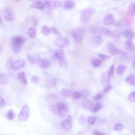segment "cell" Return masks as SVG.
<instances>
[{
    "instance_id": "1f68e13d",
    "label": "cell",
    "mask_w": 135,
    "mask_h": 135,
    "mask_svg": "<svg viewBox=\"0 0 135 135\" xmlns=\"http://www.w3.org/2000/svg\"><path fill=\"white\" fill-rule=\"evenodd\" d=\"M102 107V104L98 102L91 109V111L92 112H97L98 111H99Z\"/></svg>"
},
{
    "instance_id": "ac0fdd59",
    "label": "cell",
    "mask_w": 135,
    "mask_h": 135,
    "mask_svg": "<svg viewBox=\"0 0 135 135\" xmlns=\"http://www.w3.org/2000/svg\"><path fill=\"white\" fill-rule=\"evenodd\" d=\"M75 3L72 1H65L63 4V8L67 10H71L73 9L75 7Z\"/></svg>"
},
{
    "instance_id": "d4e9b609",
    "label": "cell",
    "mask_w": 135,
    "mask_h": 135,
    "mask_svg": "<svg viewBox=\"0 0 135 135\" xmlns=\"http://www.w3.org/2000/svg\"><path fill=\"white\" fill-rule=\"evenodd\" d=\"M91 63L92 66L94 68H98L100 67L102 65V61L99 60V59H96L94 58L91 59Z\"/></svg>"
},
{
    "instance_id": "ffe728a7",
    "label": "cell",
    "mask_w": 135,
    "mask_h": 135,
    "mask_svg": "<svg viewBox=\"0 0 135 135\" xmlns=\"http://www.w3.org/2000/svg\"><path fill=\"white\" fill-rule=\"evenodd\" d=\"M17 78H18V80L20 81V82L22 84H23V85H27V79L26 78V74L24 72H20L18 74Z\"/></svg>"
},
{
    "instance_id": "44dd1931",
    "label": "cell",
    "mask_w": 135,
    "mask_h": 135,
    "mask_svg": "<svg viewBox=\"0 0 135 135\" xmlns=\"http://www.w3.org/2000/svg\"><path fill=\"white\" fill-rule=\"evenodd\" d=\"M30 7L36 8L39 9H44L45 8L43 3L40 1H37L32 3L30 5Z\"/></svg>"
},
{
    "instance_id": "e0dca14e",
    "label": "cell",
    "mask_w": 135,
    "mask_h": 135,
    "mask_svg": "<svg viewBox=\"0 0 135 135\" xmlns=\"http://www.w3.org/2000/svg\"><path fill=\"white\" fill-rule=\"evenodd\" d=\"M125 49L130 52H134L135 51V45L134 44L129 40H126L124 42Z\"/></svg>"
},
{
    "instance_id": "60d3db41",
    "label": "cell",
    "mask_w": 135,
    "mask_h": 135,
    "mask_svg": "<svg viewBox=\"0 0 135 135\" xmlns=\"http://www.w3.org/2000/svg\"><path fill=\"white\" fill-rule=\"evenodd\" d=\"M51 32H52L54 34H55V35H59L61 34V32L55 26H52L51 28Z\"/></svg>"
},
{
    "instance_id": "8d00e7d4",
    "label": "cell",
    "mask_w": 135,
    "mask_h": 135,
    "mask_svg": "<svg viewBox=\"0 0 135 135\" xmlns=\"http://www.w3.org/2000/svg\"><path fill=\"white\" fill-rule=\"evenodd\" d=\"M98 56L99 57V60H100L101 61H104L106 60H108L110 58V56L108 55H106L105 54H100L98 55Z\"/></svg>"
},
{
    "instance_id": "681fc988",
    "label": "cell",
    "mask_w": 135,
    "mask_h": 135,
    "mask_svg": "<svg viewBox=\"0 0 135 135\" xmlns=\"http://www.w3.org/2000/svg\"><path fill=\"white\" fill-rule=\"evenodd\" d=\"M4 104H5V101L0 95V107H3L4 105Z\"/></svg>"
},
{
    "instance_id": "52a82bcc",
    "label": "cell",
    "mask_w": 135,
    "mask_h": 135,
    "mask_svg": "<svg viewBox=\"0 0 135 135\" xmlns=\"http://www.w3.org/2000/svg\"><path fill=\"white\" fill-rule=\"evenodd\" d=\"M30 114V108L27 105H25L22 109L21 110V112L20 113L18 119L21 121H25L27 120Z\"/></svg>"
},
{
    "instance_id": "7dc6e473",
    "label": "cell",
    "mask_w": 135,
    "mask_h": 135,
    "mask_svg": "<svg viewBox=\"0 0 135 135\" xmlns=\"http://www.w3.org/2000/svg\"><path fill=\"white\" fill-rule=\"evenodd\" d=\"M13 62V60L12 59H9L7 62V63H6V66L7 68H10V66L11 65V64Z\"/></svg>"
},
{
    "instance_id": "4316f807",
    "label": "cell",
    "mask_w": 135,
    "mask_h": 135,
    "mask_svg": "<svg viewBox=\"0 0 135 135\" xmlns=\"http://www.w3.org/2000/svg\"><path fill=\"white\" fill-rule=\"evenodd\" d=\"M126 70V66L123 64H120L117 66L115 69V72L118 75H121L123 73L124 71Z\"/></svg>"
},
{
    "instance_id": "4fadbf2b",
    "label": "cell",
    "mask_w": 135,
    "mask_h": 135,
    "mask_svg": "<svg viewBox=\"0 0 135 135\" xmlns=\"http://www.w3.org/2000/svg\"><path fill=\"white\" fill-rule=\"evenodd\" d=\"M38 65L42 69H47L50 66V61L46 59H39L37 62Z\"/></svg>"
},
{
    "instance_id": "9c48e42d",
    "label": "cell",
    "mask_w": 135,
    "mask_h": 135,
    "mask_svg": "<svg viewBox=\"0 0 135 135\" xmlns=\"http://www.w3.org/2000/svg\"><path fill=\"white\" fill-rule=\"evenodd\" d=\"M57 110L59 114L61 117H66L69 113V109L66 105L64 103L59 102L56 104Z\"/></svg>"
},
{
    "instance_id": "6da1fadb",
    "label": "cell",
    "mask_w": 135,
    "mask_h": 135,
    "mask_svg": "<svg viewBox=\"0 0 135 135\" xmlns=\"http://www.w3.org/2000/svg\"><path fill=\"white\" fill-rule=\"evenodd\" d=\"M25 38L22 35H17L13 37L12 40V48L14 53L20 52L22 44L25 42Z\"/></svg>"
},
{
    "instance_id": "e575fe53",
    "label": "cell",
    "mask_w": 135,
    "mask_h": 135,
    "mask_svg": "<svg viewBox=\"0 0 135 135\" xmlns=\"http://www.w3.org/2000/svg\"><path fill=\"white\" fill-rule=\"evenodd\" d=\"M72 97H73V101H76L77 100L79 99L81 97V95L80 92H78V91H74L73 93Z\"/></svg>"
},
{
    "instance_id": "f907efd6",
    "label": "cell",
    "mask_w": 135,
    "mask_h": 135,
    "mask_svg": "<svg viewBox=\"0 0 135 135\" xmlns=\"http://www.w3.org/2000/svg\"><path fill=\"white\" fill-rule=\"evenodd\" d=\"M66 119H67L68 121L71 122V121H72V117H71V115H69V116L68 117V118H66Z\"/></svg>"
},
{
    "instance_id": "6f0895ef",
    "label": "cell",
    "mask_w": 135,
    "mask_h": 135,
    "mask_svg": "<svg viewBox=\"0 0 135 135\" xmlns=\"http://www.w3.org/2000/svg\"><path fill=\"white\" fill-rule=\"evenodd\" d=\"M126 135H128V134H126Z\"/></svg>"
},
{
    "instance_id": "cb8c5ba5",
    "label": "cell",
    "mask_w": 135,
    "mask_h": 135,
    "mask_svg": "<svg viewBox=\"0 0 135 135\" xmlns=\"http://www.w3.org/2000/svg\"><path fill=\"white\" fill-rule=\"evenodd\" d=\"M125 82L128 85L135 86V76L134 75H130L128 76L126 78Z\"/></svg>"
},
{
    "instance_id": "4dcf8cb0",
    "label": "cell",
    "mask_w": 135,
    "mask_h": 135,
    "mask_svg": "<svg viewBox=\"0 0 135 135\" xmlns=\"http://www.w3.org/2000/svg\"><path fill=\"white\" fill-rule=\"evenodd\" d=\"M93 42L95 44L100 45L103 43V40L100 35H96L93 38Z\"/></svg>"
},
{
    "instance_id": "816d5d0a",
    "label": "cell",
    "mask_w": 135,
    "mask_h": 135,
    "mask_svg": "<svg viewBox=\"0 0 135 135\" xmlns=\"http://www.w3.org/2000/svg\"><path fill=\"white\" fill-rule=\"evenodd\" d=\"M132 9H133L134 13H135V4H132Z\"/></svg>"
},
{
    "instance_id": "8fae6325",
    "label": "cell",
    "mask_w": 135,
    "mask_h": 135,
    "mask_svg": "<svg viewBox=\"0 0 135 135\" xmlns=\"http://www.w3.org/2000/svg\"><path fill=\"white\" fill-rule=\"evenodd\" d=\"M55 43L57 47L62 49L69 45V41L65 37L59 36L55 40Z\"/></svg>"
},
{
    "instance_id": "603a6c76",
    "label": "cell",
    "mask_w": 135,
    "mask_h": 135,
    "mask_svg": "<svg viewBox=\"0 0 135 135\" xmlns=\"http://www.w3.org/2000/svg\"><path fill=\"white\" fill-rule=\"evenodd\" d=\"M8 81V78L7 75L0 71V84L2 85H6Z\"/></svg>"
},
{
    "instance_id": "83f0119b",
    "label": "cell",
    "mask_w": 135,
    "mask_h": 135,
    "mask_svg": "<svg viewBox=\"0 0 135 135\" xmlns=\"http://www.w3.org/2000/svg\"><path fill=\"white\" fill-rule=\"evenodd\" d=\"M61 94L64 98H68L72 95V93L70 90L66 89H62L61 90Z\"/></svg>"
},
{
    "instance_id": "f546056e",
    "label": "cell",
    "mask_w": 135,
    "mask_h": 135,
    "mask_svg": "<svg viewBox=\"0 0 135 135\" xmlns=\"http://www.w3.org/2000/svg\"><path fill=\"white\" fill-rule=\"evenodd\" d=\"M51 32V30L49 27L44 25L42 27V33L45 36L49 35Z\"/></svg>"
},
{
    "instance_id": "9a60e30c",
    "label": "cell",
    "mask_w": 135,
    "mask_h": 135,
    "mask_svg": "<svg viewBox=\"0 0 135 135\" xmlns=\"http://www.w3.org/2000/svg\"><path fill=\"white\" fill-rule=\"evenodd\" d=\"M123 35L127 40H132L135 37V32L130 30H126L123 33Z\"/></svg>"
},
{
    "instance_id": "74e56055",
    "label": "cell",
    "mask_w": 135,
    "mask_h": 135,
    "mask_svg": "<svg viewBox=\"0 0 135 135\" xmlns=\"http://www.w3.org/2000/svg\"><path fill=\"white\" fill-rule=\"evenodd\" d=\"M111 88H112V86L110 84H108V85H105L103 89V93H104V94L108 93V92H109L110 91V90H111Z\"/></svg>"
},
{
    "instance_id": "30bf717a",
    "label": "cell",
    "mask_w": 135,
    "mask_h": 135,
    "mask_svg": "<svg viewBox=\"0 0 135 135\" xmlns=\"http://www.w3.org/2000/svg\"><path fill=\"white\" fill-rule=\"evenodd\" d=\"M26 64V62L23 59H18L14 61H13L11 64L9 69L14 70L17 71L20 69L23 68Z\"/></svg>"
},
{
    "instance_id": "ee69618b",
    "label": "cell",
    "mask_w": 135,
    "mask_h": 135,
    "mask_svg": "<svg viewBox=\"0 0 135 135\" xmlns=\"http://www.w3.org/2000/svg\"><path fill=\"white\" fill-rule=\"evenodd\" d=\"M80 93H81V97H84V98L88 97L89 94L88 91H87L86 90H83L81 91L80 92Z\"/></svg>"
},
{
    "instance_id": "d590c367",
    "label": "cell",
    "mask_w": 135,
    "mask_h": 135,
    "mask_svg": "<svg viewBox=\"0 0 135 135\" xmlns=\"http://www.w3.org/2000/svg\"><path fill=\"white\" fill-rule=\"evenodd\" d=\"M7 118L9 120H12L15 117V114L14 112L12 110H9L6 114Z\"/></svg>"
},
{
    "instance_id": "2e32d148",
    "label": "cell",
    "mask_w": 135,
    "mask_h": 135,
    "mask_svg": "<svg viewBox=\"0 0 135 135\" xmlns=\"http://www.w3.org/2000/svg\"><path fill=\"white\" fill-rule=\"evenodd\" d=\"M111 78L109 76L108 71L104 72L101 76V83L103 85H107L109 84Z\"/></svg>"
},
{
    "instance_id": "f5cc1de1",
    "label": "cell",
    "mask_w": 135,
    "mask_h": 135,
    "mask_svg": "<svg viewBox=\"0 0 135 135\" xmlns=\"http://www.w3.org/2000/svg\"><path fill=\"white\" fill-rule=\"evenodd\" d=\"M3 25V21H2V17L1 16V15H0V25Z\"/></svg>"
},
{
    "instance_id": "c3c4849f",
    "label": "cell",
    "mask_w": 135,
    "mask_h": 135,
    "mask_svg": "<svg viewBox=\"0 0 135 135\" xmlns=\"http://www.w3.org/2000/svg\"><path fill=\"white\" fill-rule=\"evenodd\" d=\"M38 78L37 76H34L32 79V82L33 83H36L38 80Z\"/></svg>"
},
{
    "instance_id": "db71d44e",
    "label": "cell",
    "mask_w": 135,
    "mask_h": 135,
    "mask_svg": "<svg viewBox=\"0 0 135 135\" xmlns=\"http://www.w3.org/2000/svg\"><path fill=\"white\" fill-rule=\"evenodd\" d=\"M1 46H0V52H1Z\"/></svg>"
},
{
    "instance_id": "d6a6232c",
    "label": "cell",
    "mask_w": 135,
    "mask_h": 135,
    "mask_svg": "<svg viewBox=\"0 0 135 135\" xmlns=\"http://www.w3.org/2000/svg\"><path fill=\"white\" fill-rule=\"evenodd\" d=\"M26 58H27V60L28 61V62H31L32 64H35L38 62V60H39L37 58L31 55H27L26 56Z\"/></svg>"
},
{
    "instance_id": "bcb514c9",
    "label": "cell",
    "mask_w": 135,
    "mask_h": 135,
    "mask_svg": "<svg viewBox=\"0 0 135 135\" xmlns=\"http://www.w3.org/2000/svg\"><path fill=\"white\" fill-rule=\"evenodd\" d=\"M93 133V135H106V134L104 132H102L98 130H94Z\"/></svg>"
},
{
    "instance_id": "5bb4252c",
    "label": "cell",
    "mask_w": 135,
    "mask_h": 135,
    "mask_svg": "<svg viewBox=\"0 0 135 135\" xmlns=\"http://www.w3.org/2000/svg\"><path fill=\"white\" fill-rule=\"evenodd\" d=\"M114 22L115 20L113 18V16L110 13L107 14L105 16L103 20V23L105 25H110L113 24L114 23Z\"/></svg>"
},
{
    "instance_id": "f1b7e54d",
    "label": "cell",
    "mask_w": 135,
    "mask_h": 135,
    "mask_svg": "<svg viewBox=\"0 0 135 135\" xmlns=\"http://www.w3.org/2000/svg\"><path fill=\"white\" fill-rule=\"evenodd\" d=\"M100 28L98 27L97 26L95 25H91L89 27V31L92 33V34H99Z\"/></svg>"
},
{
    "instance_id": "484cf974",
    "label": "cell",
    "mask_w": 135,
    "mask_h": 135,
    "mask_svg": "<svg viewBox=\"0 0 135 135\" xmlns=\"http://www.w3.org/2000/svg\"><path fill=\"white\" fill-rule=\"evenodd\" d=\"M36 33V29L34 27H30L27 31L28 35L32 38L33 39L35 37V35Z\"/></svg>"
},
{
    "instance_id": "3957f363",
    "label": "cell",
    "mask_w": 135,
    "mask_h": 135,
    "mask_svg": "<svg viewBox=\"0 0 135 135\" xmlns=\"http://www.w3.org/2000/svg\"><path fill=\"white\" fill-rule=\"evenodd\" d=\"M94 13V10L92 8H89L83 10L80 14V20L82 23H87Z\"/></svg>"
},
{
    "instance_id": "5b68a950",
    "label": "cell",
    "mask_w": 135,
    "mask_h": 135,
    "mask_svg": "<svg viewBox=\"0 0 135 135\" xmlns=\"http://www.w3.org/2000/svg\"><path fill=\"white\" fill-rule=\"evenodd\" d=\"M106 47H107V49L108 50V51H109V52L113 55H116L119 54H123V55L126 54V52H124L122 50L119 49L117 48L115 46V45L114 44H113L112 43H108L107 44Z\"/></svg>"
},
{
    "instance_id": "f6af8a7d",
    "label": "cell",
    "mask_w": 135,
    "mask_h": 135,
    "mask_svg": "<svg viewBox=\"0 0 135 135\" xmlns=\"http://www.w3.org/2000/svg\"><path fill=\"white\" fill-rule=\"evenodd\" d=\"M121 35V32L118 30L113 31V37H118Z\"/></svg>"
},
{
    "instance_id": "11a10c76",
    "label": "cell",
    "mask_w": 135,
    "mask_h": 135,
    "mask_svg": "<svg viewBox=\"0 0 135 135\" xmlns=\"http://www.w3.org/2000/svg\"><path fill=\"white\" fill-rule=\"evenodd\" d=\"M134 133H135V129H134Z\"/></svg>"
},
{
    "instance_id": "277c9868",
    "label": "cell",
    "mask_w": 135,
    "mask_h": 135,
    "mask_svg": "<svg viewBox=\"0 0 135 135\" xmlns=\"http://www.w3.org/2000/svg\"><path fill=\"white\" fill-rule=\"evenodd\" d=\"M84 33V28L81 27L73 29L71 31V35L74 40L77 42L82 41V35Z\"/></svg>"
},
{
    "instance_id": "f35d334b",
    "label": "cell",
    "mask_w": 135,
    "mask_h": 135,
    "mask_svg": "<svg viewBox=\"0 0 135 135\" xmlns=\"http://www.w3.org/2000/svg\"><path fill=\"white\" fill-rule=\"evenodd\" d=\"M114 65L113 64L110 66V68L109 71H108L109 75L110 78H111L113 76V75L114 74Z\"/></svg>"
},
{
    "instance_id": "ba28073f",
    "label": "cell",
    "mask_w": 135,
    "mask_h": 135,
    "mask_svg": "<svg viewBox=\"0 0 135 135\" xmlns=\"http://www.w3.org/2000/svg\"><path fill=\"white\" fill-rule=\"evenodd\" d=\"M3 17L5 20L8 21H12L14 20L15 15L14 12L9 7H6L3 10Z\"/></svg>"
},
{
    "instance_id": "836d02e7",
    "label": "cell",
    "mask_w": 135,
    "mask_h": 135,
    "mask_svg": "<svg viewBox=\"0 0 135 135\" xmlns=\"http://www.w3.org/2000/svg\"><path fill=\"white\" fill-rule=\"evenodd\" d=\"M97 118L98 117L97 115L90 116L88 118V122L90 124H93L97 120Z\"/></svg>"
},
{
    "instance_id": "9f6ffc18",
    "label": "cell",
    "mask_w": 135,
    "mask_h": 135,
    "mask_svg": "<svg viewBox=\"0 0 135 135\" xmlns=\"http://www.w3.org/2000/svg\"><path fill=\"white\" fill-rule=\"evenodd\" d=\"M134 66H135V60H134Z\"/></svg>"
},
{
    "instance_id": "b9f144b4",
    "label": "cell",
    "mask_w": 135,
    "mask_h": 135,
    "mask_svg": "<svg viewBox=\"0 0 135 135\" xmlns=\"http://www.w3.org/2000/svg\"><path fill=\"white\" fill-rule=\"evenodd\" d=\"M128 99L131 102H135V92L130 93L128 96Z\"/></svg>"
},
{
    "instance_id": "8992f818",
    "label": "cell",
    "mask_w": 135,
    "mask_h": 135,
    "mask_svg": "<svg viewBox=\"0 0 135 135\" xmlns=\"http://www.w3.org/2000/svg\"><path fill=\"white\" fill-rule=\"evenodd\" d=\"M44 7L47 9H57L61 7L62 2L59 1H44Z\"/></svg>"
},
{
    "instance_id": "d6986e66",
    "label": "cell",
    "mask_w": 135,
    "mask_h": 135,
    "mask_svg": "<svg viewBox=\"0 0 135 135\" xmlns=\"http://www.w3.org/2000/svg\"><path fill=\"white\" fill-rule=\"evenodd\" d=\"M99 34L104 36L113 37V31H111L107 28H100Z\"/></svg>"
},
{
    "instance_id": "7c38bea8",
    "label": "cell",
    "mask_w": 135,
    "mask_h": 135,
    "mask_svg": "<svg viewBox=\"0 0 135 135\" xmlns=\"http://www.w3.org/2000/svg\"><path fill=\"white\" fill-rule=\"evenodd\" d=\"M56 83L55 79L51 76H47L44 80V85L47 88H53Z\"/></svg>"
},
{
    "instance_id": "ab89813d",
    "label": "cell",
    "mask_w": 135,
    "mask_h": 135,
    "mask_svg": "<svg viewBox=\"0 0 135 135\" xmlns=\"http://www.w3.org/2000/svg\"><path fill=\"white\" fill-rule=\"evenodd\" d=\"M123 126L121 123H117V124H115L113 127V129L116 131L121 130L123 129Z\"/></svg>"
},
{
    "instance_id": "7bdbcfd3",
    "label": "cell",
    "mask_w": 135,
    "mask_h": 135,
    "mask_svg": "<svg viewBox=\"0 0 135 135\" xmlns=\"http://www.w3.org/2000/svg\"><path fill=\"white\" fill-rule=\"evenodd\" d=\"M102 97V94L101 93H98L93 97V100L95 101H98L100 100H101Z\"/></svg>"
},
{
    "instance_id": "7402d4cb",
    "label": "cell",
    "mask_w": 135,
    "mask_h": 135,
    "mask_svg": "<svg viewBox=\"0 0 135 135\" xmlns=\"http://www.w3.org/2000/svg\"><path fill=\"white\" fill-rule=\"evenodd\" d=\"M61 126L64 130H68L72 128L71 122L68 121L66 119H64L61 123Z\"/></svg>"
},
{
    "instance_id": "7a4b0ae2",
    "label": "cell",
    "mask_w": 135,
    "mask_h": 135,
    "mask_svg": "<svg viewBox=\"0 0 135 135\" xmlns=\"http://www.w3.org/2000/svg\"><path fill=\"white\" fill-rule=\"evenodd\" d=\"M54 55L58 61L60 66L63 68H65L67 66V62L65 60L64 51L61 49H57L55 52Z\"/></svg>"
}]
</instances>
